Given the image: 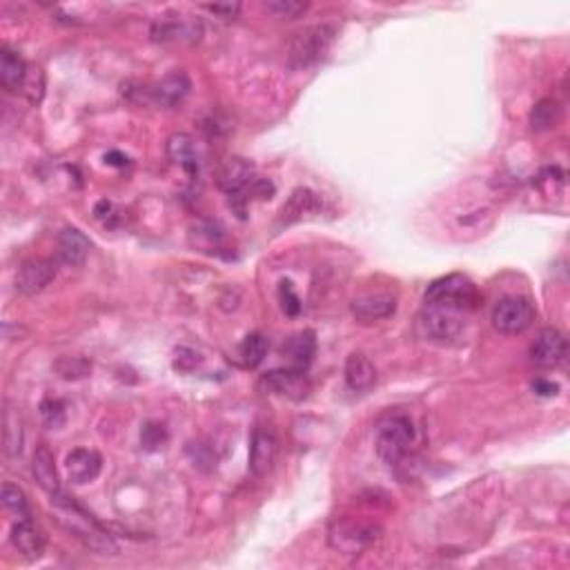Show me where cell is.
<instances>
[{
  "label": "cell",
  "instance_id": "obj_11",
  "mask_svg": "<svg viewBox=\"0 0 570 570\" xmlns=\"http://www.w3.org/2000/svg\"><path fill=\"white\" fill-rule=\"evenodd\" d=\"M217 183L225 194H243L254 183V165L248 159H241V156H232L219 170Z\"/></svg>",
  "mask_w": 570,
  "mask_h": 570
},
{
  "label": "cell",
  "instance_id": "obj_30",
  "mask_svg": "<svg viewBox=\"0 0 570 570\" xmlns=\"http://www.w3.org/2000/svg\"><path fill=\"white\" fill-rule=\"evenodd\" d=\"M165 444H167L165 425L154 424V421H150V424L143 425L141 445L147 450V453H156V450L165 448Z\"/></svg>",
  "mask_w": 570,
  "mask_h": 570
},
{
  "label": "cell",
  "instance_id": "obj_10",
  "mask_svg": "<svg viewBox=\"0 0 570 570\" xmlns=\"http://www.w3.org/2000/svg\"><path fill=\"white\" fill-rule=\"evenodd\" d=\"M566 337L557 328H544L530 346V359L539 368H557L566 359Z\"/></svg>",
  "mask_w": 570,
  "mask_h": 570
},
{
  "label": "cell",
  "instance_id": "obj_24",
  "mask_svg": "<svg viewBox=\"0 0 570 570\" xmlns=\"http://www.w3.org/2000/svg\"><path fill=\"white\" fill-rule=\"evenodd\" d=\"M562 121V107L555 98H544L539 100L537 105L530 112V127L535 132H548V129H555Z\"/></svg>",
  "mask_w": 570,
  "mask_h": 570
},
{
  "label": "cell",
  "instance_id": "obj_22",
  "mask_svg": "<svg viewBox=\"0 0 570 570\" xmlns=\"http://www.w3.org/2000/svg\"><path fill=\"white\" fill-rule=\"evenodd\" d=\"M27 70H30V67H27L25 61L21 59L18 51L3 47V51H0V85H3L7 92H23Z\"/></svg>",
  "mask_w": 570,
  "mask_h": 570
},
{
  "label": "cell",
  "instance_id": "obj_28",
  "mask_svg": "<svg viewBox=\"0 0 570 570\" xmlns=\"http://www.w3.org/2000/svg\"><path fill=\"white\" fill-rule=\"evenodd\" d=\"M54 368H56V372H59V375L67 381L83 379V377H88L89 370H92V366L80 357H61Z\"/></svg>",
  "mask_w": 570,
  "mask_h": 570
},
{
  "label": "cell",
  "instance_id": "obj_25",
  "mask_svg": "<svg viewBox=\"0 0 570 570\" xmlns=\"http://www.w3.org/2000/svg\"><path fill=\"white\" fill-rule=\"evenodd\" d=\"M267 354V339L263 334L252 332L243 339V343L238 346V363H241L246 370H254L257 366H261V361Z\"/></svg>",
  "mask_w": 570,
  "mask_h": 570
},
{
  "label": "cell",
  "instance_id": "obj_23",
  "mask_svg": "<svg viewBox=\"0 0 570 570\" xmlns=\"http://www.w3.org/2000/svg\"><path fill=\"white\" fill-rule=\"evenodd\" d=\"M167 156L176 165L183 167L192 181L199 179V154H196L194 141H192V136H188V134H172L167 138Z\"/></svg>",
  "mask_w": 570,
  "mask_h": 570
},
{
  "label": "cell",
  "instance_id": "obj_26",
  "mask_svg": "<svg viewBox=\"0 0 570 570\" xmlns=\"http://www.w3.org/2000/svg\"><path fill=\"white\" fill-rule=\"evenodd\" d=\"M38 410H41V421L47 430H61L65 425L67 410L61 399H51V397H47V399L41 401V408Z\"/></svg>",
  "mask_w": 570,
  "mask_h": 570
},
{
  "label": "cell",
  "instance_id": "obj_2",
  "mask_svg": "<svg viewBox=\"0 0 570 570\" xmlns=\"http://www.w3.org/2000/svg\"><path fill=\"white\" fill-rule=\"evenodd\" d=\"M481 304L477 285L463 275H448L433 281L425 290V305L454 310V313H472Z\"/></svg>",
  "mask_w": 570,
  "mask_h": 570
},
{
  "label": "cell",
  "instance_id": "obj_1",
  "mask_svg": "<svg viewBox=\"0 0 570 570\" xmlns=\"http://www.w3.org/2000/svg\"><path fill=\"white\" fill-rule=\"evenodd\" d=\"M416 430L412 421L404 415H392L383 419L377 430V454L386 466L395 471L410 468L415 459Z\"/></svg>",
  "mask_w": 570,
  "mask_h": 570
},
{
  "label": "cell",
  "instance_id": "obj_29",
  "mask_svg": "<svg viewBox=\"0 0 570 570\" xmlns=\"http://www.w3.org/2000/svg\"><path fill=\"white\" fill-rule=\"evenodd\" d=\"M23 94L27 96V100H30L32 105H41L42 96H45V74H42L41 67H30V70H27Z\"/></svg>",
  "mask_w": 570,
  "mask_h": 570
},
{
  "label": "cell",
  "instance_id": "obj_19",
  "mask_svg": "<svg viewBox=\"0 0 570 570\" xmlns=\"http://www.w3.org/2000/svg\"><path fill=\"white\" fill-rule=\"evenodd\" d=\"M32 472H33V479H36L38 486H41L42 491L50 492V495H59L61 477H59V471H56L54 454H51V450L47 448V445H38V448L33 450Z\"/></svg>",
  "mask_w": 570,
  "mask_h": 570
},
{
  "label": "cell",
  "instance_id": "obj_34",
  "mask_svg": "<svg viewBox=\"0 0 570 570\" xmlns=\"http://www.w3.org/2000/svg\"><path fill=\"white\" fill-rule=\"evenodd\" d=\"M188 453L192 454V462H194V466H199V468H203L205 463L212 468L214 462H217V459H214V454L210 453L208 445H203V444H192L188 448Z\"/></svg>",
  "mask_w": 570,
  "mask_h": 570
},
{
  "label": "cell",
  "instance_id": "obj_8",
  "mask_svg": "<svg viewBox=\"0 0 570 570\" xmlns=\"http://www.w3.org/2000/svg\"><path fill=\"white\" fill-rule=\"evenodd\" d=\"M59 275V266L51 258H30L16 272V290L25 296H33L45 290Z\"/></svg>",
  "mask_w": 570,
  "mask_h": 570
},
{
  "label": "cell",
  "instance_id": "obj_12",
  "mask_svg": "<svg viewBox=\"0 0 570 570\" xmlns=\"http://www.w3.org/2000/svg\"><path fill=\"white\" fill-rule=\"evenodd\" d=\"M67 477L76 486H83V483L94 481L100 475V468H103V457H100L96 450L89 448H76L67 454L65 459Z\"/></svg>",
  "mask_w": 570,
  "mask_h": 570
},
{
  "label": "cell",
  "instance_id": "obj_27",
  "mask_svg": "<svg viewBox=\"0 0 570 570\" xmlns=\"http://www.w3.org/2000/svg\"><path fill=\"white\" fill-rule=\"evenodd\" d=\"M3 504L9 512L18 515V519H30V504H27L25 492L14 483H5L3 486Z\"/></svg>",
  "mask_w": 570,
  "mask_h": 570
},
{
  "label": "cell",
  "instance_id": "obj_20",
  "mask_svg": "<svg viewBox=\"0 0 570 570\" xmlns=\"http://www.w3.org/2000/svg\"><path fill=\"white\" fill-rule=\"evenodd\" d=\"M321 210L319 196L313 190L299 188L290 194L287 203L281 208L279 214V225H292L301 219H305L308 214H314Z\"/></svg>",
  "mask_w": 570,
  "mask_h": 570
},
{
  "label": "cell",
  "instance_id": "obj_14",
  "mask_svg": "<svg viewBox=\"0 0 570 570\" xmlns=\"http://www.w3.org/2000/svg\"><path fill=\"white\" fill-rule=\"evenodd\" d=\"M350 310H352V317L357 319L359 323L368 325L392 317L397 310V301L392 299L390 294H368L354 299Z\"/></svg>",
  "mask_w": 570,
  "mask_h": 570
},
{
  "label": "cell",
  "instance_id": "obj_7",
  "mask_svg": "<svg viewBox=\"0 0 570 570\" xmlns=\"http://www.w3.org/2000/svg\"><path fill=\"white\" fill-rule=\"evenodd\" d=\"M258 388L266 395H279L292 401L308 399L310 386L308 377L304 370H294V368H285V370H270L258 379Z\"/></svg>",
  "mask_w": 570,
  "mask_h": 570
},
{
  "label": "cell",
  "instance_id": "obj_17",
  "mask_svg": "<svg viewBox=\"0 0 570 570\" xmlns=\"http://www.w3.org/2000/svg\"><path fill=\"white\" fill-rule=\"evenodd\" d=\"M343 377H346V386L357 395H363V392L372 390V386L377 383V370L370 363V359L361 352L350 354L346 359V370H343Z\"/></svg>",
  "mask_w": 570,
  "mask_h": 570
},
{
  "label": "cell",
  "instance_id": "obj_3",
  "mask_svg": "<svg viewBox=\"0 0 570 570\" xmlns=\"http://www.w3.org/2000/svg\"><path fill=\"white\" fill-rule=\"evenodd\" d=\"M379 535V524L368 519H352V517L334 519L328 530L330 546H332L334 550H339V553L346 555H359L361 550H366L368 546L375 544Z\"/></svg>",
  "mask_w": 570,
  "mask_h": 570
},
{
  "label": "cell",
  "instance_id": "obj_15",
  "mask_svg": "<svg viewBox=\"0 0 570 570\" xmlns=\"http://www.w3.org/2000/svg\"><path fill=\"white\" fill-rule=\"evenodd\" d=\"M281 354L287 359L290 366L294 370H308V366L313 363L314 354H317V334L313 330H304V332L292 334L290 339L281 346Z\"/></svg>",
  "mask_w": 570,
  "mask_h": 570
},
{
  "label": "cell",
  "instance_id": "obj_5",
  "mask_svg": "<svg viewBox=\"0 0 570 570\" xmlns=\"http://www.w3.org/2000/svg\"><path fill=\"white\" fill-rule=\"evenodd\" d=\"M535 313L533 304L524 296H506V299L497 301V305L492 308L491 321L492 328L500 334H506V337H517V334H524L526 330L533 325Z\"/></svg>",
  "mask_w": 570,
  "mask_h": 570
},
{
  "label": "cell",
  "instance_id": "obj_37",
  "mask_svg": "<svg viewBox=\"0 0 570 570\" xmlns=\"http://www.w3.org/2000/svg\"><path fill=\"white\" fill-rule=\"evenodd\" d=\"M105 161L109 163V165H127V156L118 154V152H109V154H105Z\"/></svg>",
  "mask_w": 570,
  "mask_h": 570
},
{
  "label": "cell",
  "instance_id": "obj_16",
  "mask_svg": "<svg viewBox=\"0 0 570 570\" xmlns=\"http://www.w3.org/2000/svg\"><path fill=\"white\" fill-rule=\"evenodd\" d=\"M12 544L27 559H38L45 553V535L32 519H18V524H14Z\"/></svg>",
  "mask_w": 570,
  "mask_h": 570
},
{
  "label": "cell",
  "instance_id": "obj_32",
  "mask_svg": "<svg viewBox=\"0 0 570 570\" xmlns=\"http://www.w3.org/2000/svg\"><path fill=\"white\" fill-rule=\"evenodd\" d=\"M5 445H7L9 454H21L23 430H21V424L14 425L12 412H7V416H5Z\"/></svg>",
  "mask_w": 570,
  "mask_h": 570
},
{
  "label": "cell",
  "instance_id": "obj_33",
  "mask_svg": "<svg viewBox=\"0 0 570 570\" xmlns=\"http://www.w3.org/2000/svg\"><path fill=\"white\" fill-rule=\"evenodd\" d=\"M279 294H281V308L287 317H296L301 313V299L296 296L294 287H292L290 281H281L279 287Z\"/></svg>",
  "mask_w": 570,
  "mask_h": 570
},
{
  "label": "cell",
  "instance_id": "obj_35",
  "mask_svg": "<svg viewBox=\"0 0 570 570\" xmlns=\"http://www.w3.org/2000/svg\"><path fill=\"white\" fill-rule=\"evenodd\" d=\"M205 9L212 14H217V16L225 18V21H229V18H237L238 12H241V5L238 3H219V5H205Z\"/></svg>",
  "mask_w": 570,
  "mask_h": 570
},
{
  "label": "cell",
  "instance_id": "obj_13",
  "mask_svg": "<svg viewBox=\"0 0 570 570\" xmlns=\"http://www.w3.org/2000/svg\"><path fill=\"white\" fill-rule=\"evenodd\" d=\"M201 36V23L192 16H174V18H161L152 27V38L161 42L181 41V42H194Z\"/></svg>",
  "mask_w": 570,
  "mask_h": 570
},
{
  "label": "cell",
  "instance_id": "obj_6",
  "mask_svg": "<svg viewBox=\"0 0 570 570\" xmlns=\"http://www.w3.org/2000/svg\"><path fill=\"white\" fill-rule=\"evenodd\" d=\"M419 330L428 341L435 343H450L462 334L463 321L462 313L445 308H435L425 305L424 313L419 314Z\"/></svg>",
  "mask_w": 570,
  "mask_h": 570
},
{
  "label": "cell",
  "instance_id": "obj_4",
  "mask_svg": "<svg viewBox=\"0 0 570 570\" xmlns=\"http://www.w3.org/2000/svg\"><path fill=\"white\" fill-rule=\"evenodd\" d=\"M334 41V27L314 25L308 30L299 32L290 42L287 50V63L294 70H305V67L319 63L328 54L330 45Z\"/></svg>",
  "mask_w": 570,
  "mask_h": 570
},
{
  "label": "cell",
  "instance_id": "obj_31",
  "mask_svg": "<svg viewBox=\"0 0 570 570\" xmlns=\"http://www.w3.org/2000/svg\"><path fill=\"white\" fill-rule=\"evenodd\" d=\"M266 7L267 12L276 14L279 18L294 21V18H299L308 9V3H299V0H275V3H267Z\"/></svg>",
  "mask_w": 570,
  "mask_h": 570
},
{
  "label": "cell",
  "instance_id": "obj_9",
  "mask_svg": "<svg viewBox=\"0 0 570 570\" xmlns=\"http://www.w3.org/2000/svg\"><path fill=\"white\" fill-rule=\"evenodd\" d=\"M279 454V442L270 428H257L250 442V471L254 477L270 475Z\"/></svg>",
  "mask_w": 570,
  "mask_h": 570
},
{
  "label": "cell",
  "instance_id": "obj_18",
  "mask_svg": "<svg viewBox=\"0 0 570 570\" xmlns=\"http://www.w3.org/2000/svg\"><path fill=\"white\" fill-rule=\"evenodd\" d=\"M89 250H92V241L79 228H63V232L59 234V257L67 266H83Z\"/></svg>",
  "mask_w": 570,
  "mask_h": 570
},
{
  "label": "cell",
  "instance_id": "obj_36",
  "mask_svg": "<svg viewBox=\"0 0 570 570\" xmlns=\"http://www.w3.org/2000/svg\"><path fill=\"white\" fill-rule=\"evenodd\" d=\"M533 390L537 392L539 397H555L559 392V386L553 381H546V379H537L533 383Z\"/></svg>",
  "mask_w": 570,
  "mask_h": 570
},
{
  "label": "cell",
  "instance_id": "obj_21",
  "mask_svg": "<svg viewBox=\"0 0 570 570\" xmlns=\"http://www.w3.org/2000/svg\"><path fill=\"white\" fill-rule=\"evenodd\" d=\"M190 92V79L185 76V71H172L167 74L161 83L154 85L152 89V98L161 107H174L181 100L185 98Z\"/></svg>",
  "mask_w": 570,
  "mask_h": 570
}]
</instances>
